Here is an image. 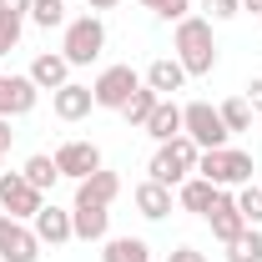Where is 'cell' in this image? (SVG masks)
I'll use <instances>...</instances> for the list:
<instances>
[{"label": "cell", "mask_w": 262, "mask_h": 262, "mask_svg": "<svg viewBox=\"0 0 262 262\" xmlns=\"http://www.w3.org/2000/svg\"><path fill=\"white\" fill-rule=\"evenodd\" d=\"M171 51H177V61H182L187 76H212V71H217V35H212V20H207V15L177 20Z\"/></svg>", "instance_id": "1"}, {"label": "cell", "mask_w": 262, "mask_h": 262, "mask_svg": "<svg viewBox=\"0 0 262 262\" xmlns=\"http://www.w3.org/2000/svg\"><path fill=\"white\" fill-rule=\"evenodd\" d=\"M196 157H202V146H196L192 136H171L157 146V157H151V182H162V187H182L187 177L196 171Z\"/></svg>", "instance_id": "2"}, {"label": "cell", "mask_w": 262, "mask_h": 262, "mask_svg": "<svg viewBox=\"0 0 262 262\" xmlns=\"http://www.w3.org/2000/svg\"><path fill=\"white\" fill-rule=\"evenodd\" d=\"M252 157L237 151V146H217V151H202L196 157V177H207L212 187H247L252 182Z\"/></svg>", "instance_id": "3"}, {"label": "cell", "mask_w": 262, "mask_h": 262, "mask_svg": "<svg viewBox=\"0 0 262 262\" xmlns=\"http://www.w3.org/2000/svg\"><path fill=\"white\" fill-rule=\"evenodd\" d=\"M106 51V26H101V15H76V20H66V40H61V56L71 66H91Z\"/></svg>", "instance_id": "4"}, {"label": "cell", "mask_w": 262, "mask_h": 262, "mask_svg": "<svg viewBox=\"0 0 262 262\" xmlns=\"http://www.w3.org/2000/svg\"><path fill=\"white\" fill-rule=\"evenodd\" d=\"M182 136H192L202 151H217V146H227L232 131L222 126L217 106H207V101H192V106H182Z\"/></svg>", "instance_id": "5"}, {"label": "cell", "mask_w": 262, "mask_h": 262, "mask_svg": "<svg viewBox=\"0 0 262 262\" xmlns=\"http://www.w3.org/2000/svg\"><path fill=\"white\" fill-rule=\"evenodd\" d=\"M136 91H141V76H136L131 66H106L96 81H91V96H96L101 111H121Z\"/></svg>", "instance_id": "6"}, {"label": "cell", "mask_w": 262, "mask_h": 262, "mask_svg": "<svg viewBox=\"0 0 262 262\" xmlns=\"http://www.w3.org/2000/svg\"><path fill=\"white\" fill-rule=\"evenodd\" d=\"M40 207H46V192H35L20 171H0V212H10V217L31 222Z\"/></svg>", "instance_id": "7"}, {"label": "cell", "mask_w": 262, "mask_h": 262, "mask_svg": "<svg viewBox=\"0 0 262 262\" xmlns=\"http://www.w3.org/2000/svg\"><path fill=\"white\" fill-rule=\"evenodd\" d=\"M40 257V237L20 217L0 212V262H35Z\"/></svg>", "instance_id": "8"}, {"label": "cell", "mask_w": 262, "mask_h": 262, "mask_svg": "<svg viewBox=\"0 0 262 262\" xmlns=\"http://www.w3.org/2000/svg\"><path fill=\"white\" fill-rule=\"evenodd\" d=\"M56 171L71 177V182H86L91 171H101L96 141H61V146H56Z\"/></svg>", "instance_id": "9"}, {"label": "cell", "mask_w": 262, "mask_h": 262, "mask_svg": "<svg viewBox=\"0 0 262 262\" xmlns=\"http://www.w3.org/2000/svg\"><path fill=\"white\" fill-rule=\"evenodd\" d=\"M35 101H40V86H35L31 76H0V116L10 121V116H26L35 111Z\"/></svg>", "instance_id": "10"}, {"label": "cell", "mask_w": 262, "mask_h": 262, "mask_svg": "<svg viewBox=\"0 0 262 262\" xmlns=\"http://www.w3.org/2000/svg\"><path fill=\"white\" fill-rule=\"evenodd\" d=\"M31 232L40 237V247H61V242H71V237H76V232H71V212H66V207H56V202H46V207L31 217Z\"/></svg>", "instance_id": "11"}, {"label": "cell", "mask_w": 262, "mask_h": 262, "mask_svg": "<svg viewBox=\"0 0 262 262\" xmlns=\"http://www.w3.org/2000/svg\"><path fill=\"white\" fill-rule=\"evenodd\" d=\"M207 227H212V237H217L222 247H227L232 237L247 227V217L237 212V196H232L227 187H222V192H217V202H212V212H207Z\"/></svg>", "instance_id": "12"}, {"label": "cell", "mask_w": 262, "mask_h": 262, "mask_svg": "<svg viewBox=\"0 0 262 262\" xmlns=\"http://www.w3.org/2000/svg\"><path fill=\"white\" fill-rule=\"evenodd\" d=\"M71 232H76L81 242H106V232H111V212L96 207V202H76V207H71Z\"/></svg>", "instance_id": "13"}, {"label": "cell", "mask_w": 262, "mask_h": 262, "mask_svg": "<svg viewBox=\"0 0 262 262\" xmlns=\"http://www.w3.org/2000/svg\"><path fill=\"white\" fill-rule=\"evenodd\" d=\"M91 106H96V96H91V86H81V81H66L61 91H51V111H56L61 121L91 116Z\"/></svg>", "instance_id": "14"}, {"label": "cell", "mask_w": 262, "mask_h": 262, "mask_svg": "<svg viewBox=\"0 0 262 262\" xmlns=\"http://www.w3.org/2000/svg\"><path fill=\"white\" fill-rule=\"evenodd\" d=\"M157 96H177L182 86H187V71H182V61L177 56H157V61L146 66V76H141Z\"/></svg>", "instance_id": "15"}, {"label": "cell", "mask_w": 262, "mask_h": 262, "mask_svg": "<svg viewBox=\"0 0 262 262\" xmlns=\"http://www.w3.org/2000/svg\"><path fill=\"white\" fill-rule=\"evenodd\" d=\"M26 76H31L40 91H61L66 81H71V61H66L61 51H46V56H35V61H31Z\"/></svg>", "instance_id": "16"}, {"label": "cell", "mask_w": 262, "mask_h": 262, "mask_svg": "<svg viewBox=\"0 0 262 262\" xmlns=\"http://www.w3.org/2000/svg\"><path fill=\"white\" fill-rule=\"evenodd\" d=\"M116 192H121V177L116 171H91L86 182H76V202H96V207H111L116 202Z\"/></svg>", "instance_id": "17"}, {"label": "cell", "mask_w": 262, "mask_h": 262, "mask_svg": "<svg viewBox=\"0 0 262 262\" xmlns=\"http://www.w3.org/2000/svg\"><path fill=\"white\" fill-rule=\"evenodd\" d=\"M217 192H222V187H212L207 177H196V171H192V177L177 187V202H182V212H196V217H207V212H212V202H217Z\"/></svg>", "instance_id": "18"}, {"label": "cell", "mask_w": 262, "mask_h": 262, "mask_svg": "<svg viewBox=\"0 0 262 262\" xmlns=\"http://www.w3.org/2000/svg\"><path fill=\"white\" fill-rule=\"evenodd\" d=\"M141 131H146L157 146H162V141H171V136H182V106H177L171 96H162V101H157V111H151V121H146Z\"/></svg>", "instance_id": "19"}, {"label": "cell", "mask_w": 262, "mask_h": 262, "mask_svg": "<svg viewBox=\"0 0 262 262\" xmlns=\"http://www.w3.org/2000/svg\"><path fill=\"white\" fill-rule=\"evenodd\" d=\"M136 212L146 217V222H162V217H171V187H162V182H141L136 187Z\"/></svg>", "instance_id": "20"}, {"label": "cell", "mask_w": 262, "mask_h": 262, "mask_svg": "<svg viewBox=\"0 0 262 262\" xmlns=\"http://www.w3.org/2000/svg\"><path fill=\"white\" fill-rule=\"evenodd\" d=\"M101 262H151V242L146 237H106Z\"/></svg>", "instance_id": "21"}, {"label": "cell", "mask_w": 262, "mask_h": 262, "mask_svg": "<svg viewBox=\"0 0 262 262\" xmlns=\"http://www.w3.org/2000/svg\"><path fill=\"white\" fill-rule=\"evenodd\" d=\"M20 177H26V182H31L35 192H51V187H56V182H61V171H56V157H46V151H35L31 162L20 166Z\"/></svg>", "instance_id": "22"}, {"label": "cell", "mask_w": 262, "mask_h": 262, "mask_svg": "<svg viewBox=\"0 0 262 262\" xmlns=\"http://www.w3.org/2000/svg\"><path fill=\"white\" fill-rule=\"evenodd\" d=\"M227 262H262V227H242L227 242Z\"/></svg>", "instance_id": "23"}, {"label": "cell", "mask_w": 262, "mask_h": 262, "mask_svg": "<svg viewBox=\"0 0 262 262\" xmlns=\"http://www.w3.org/2000/svg\"><path fill=\"white\" fill-rule=\"evenodd\" d=\"M157 91H151V86H146V81H141V91H136V96L126 101V106H121V116H126V126H146V121H151V111H157Z\"/></svg>", "instance_id": "24"}, {"label": "cell", "mask_w": 262, "mask_h": 262, "mask_svg": "<svg viewBox=\"0 0 262 262\" xmlns=\"http://www.w3.org/2000/svg\"><path fill=\"white\" fill-rule=\"evenodd\" d=\"M217 116H222V126L227 131H247L252 126V106H247V96H232L217 106Z\"/></svg>", "instance_id": "25"}, {"label": "cell", "mask_w": 262, "mask_h": 262, "mask_svg": "<svg viewBox=\"0 0 262 262\" xmlns=\"http://www.w3.org/2000/svg\"><path fill=\"white\" fill-rule=\"evenodd\" d=\"M237 212L247 217V227H262V187H257V182L237 187Z\"/></svg>", "instance_id": "26"}, {"label": "cell", "mask_w": 262, "mask_h": 262, "mask_svg": "<svg viewBox=\"0 0 262 262\" xmlns=\"http://www.w3.org/2000/svg\"><path fill=\"white\" fill-rule=\"evenodd\" d=\"M31 20L40 31H56V26H66V5L61 0H31Z\"/></svg>", "instance_id": "27"}, {"label": "cell", "mask_w": 262, "mask_h": 262, "mask_svg": "<svg viewBox=\"0 0 262 262\" xmlns=\"http://www.w3.org/2000/svg\"><path fill=\"white\" fill-rule=\"evenodd\" d=\"M146 10H157L162 20H187L192 15V0H141Z\"/></svg>", "instance_id": "28"}, {"label": "cell", "mask_w": 262, "mask_h": 262, "mask_svg": "<svg viewBox=\"0 0 262 262\" xmlns=\"http://www.w3.org/2000/svg\"><path fill=\"white\" fill-rule=\"evenodd\" d=\"M20 46V20L15 15H0V56H10Z\"/></svg>", "instance_id": "29"}, {"label": "cell", "mask_w": 262, "mask_h": 262, "mask_svg": "<svg viewBox=\"0 0 262 262\" xmlns=\"http://www.w3.org/2000/svg\"><path fill=\"white\" fill-rule=\"evenodd\" d=\"M202 10H207V20H232L242 10V0H202Z\"/></svg>", "instance_id": "30"}, {"label": "cell", "mask_w": 262, "mask_h": 262, "mask_svg": "<svg viewBox=\"0 0 262 262\" xmlns=\"http://www.w3.org/2000/svg\"><path fill=\"white\" fill-rule=\"evenodd\" d=\"M0 15H15V20H26V15H31V0H0Z\"/></svg>", "instance_id": "31"}, {"label": "cell", "mask_w": 262, "mask_h": 262, "mask_svg": "<svg viewBox=\"0 0 262 262\" xmlns=\"http://www.w3.org/2000/svg\"><path fill=\"white\" fill-rule=\"evenodd\" d=\"M166 262H207V252H196V247H171Z\"/></svg>", "instance_id": "32"}, {"label": "cell", "mask_w": 262, "mask_h": 262, "mask_svg": "<svg viewBox=\"0 0 262 262\" xmlns=\"http://www.w3.org/2000/svg\"><path fill=\"white\" fill-rule=\"evenodd\" d=\"M247 106H252V111H262V76H252V81H247Z\"/></svg>", "instance_id": "33"}, {"label": "cell", "mask_w": 262, "mask_h": 262, "mask_svg": "<svg viewBox=\"0 0 262 262\" xmlns=\"http://www.w3.org/2000/svg\"><path fill=\"white\" fill-rule=\"evenodd\" d=\"M10 136H15V131H10V121H5V116H0V157L10 151Z\"/></svg>", "instance_id": "34"}, {"label": "cell", "mask_w": 262, "mask_h": 262, "mask_svg": "<svg viewBox=\"0 0 262 262\" xmlns=\"http://www.w3.org/2000/svg\"><path fill=\"white\" fill-rule=\"evenodd\" d=\"M91 10H111V5H121V0H86Z\"/></svg>", "instance_id": "35"}, {"label": "cell", "mask_w": 262, "mask_h": 262, "mask_svg": "<svg viewBox=\"0 0 262 262\" xmlns=\"http://www.w3.org/2000/svg\"><path fill=\"white\" fill-rule=\"evenodd\" d=\"M242 10H257V15H262V0H242Z\"/></svg>", "instance_id": "36"}, {"label": "cell", "mask_w": 262, "mask_h": 262, "mask_svg": "<svg viewBox=\"0 0 262 262\" xmlns=\"http://www.w3.org/2000/svg\"><path fill=\"white\" fill-rule=\"evenodd\" d=\"M257 20H262V15H257Z\"/></svg>", "instance_id": "37"}]
</instances>
